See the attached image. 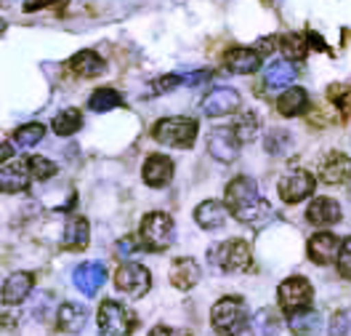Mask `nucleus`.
<instances>
[{
	"label": "nucleus",
	"mask_w": 351,
	"mask_h": 336,
	"mask_svg": "<svg viewBox=\"0 0 351 336\" xmlns=\"http://www.w3.org/2000/svg\"><path fill=\"white\" fill-rule=\"evenodd\" d=\"M351 177V160L343 153L332 150L319 163V179L325 184H343Z\"/></svg>",
	"instance_id": "obj_13"
},
{
	"label": "nucleus",
	"mask_w": 351,
	"mask_h": 336,
	"mask_svg": "<svg viewBox=\"0 0 351 336\" xmlns=\"http://www.w3.org/2000/svg\"><path fill=\"white\" fill-rule=\"evenodd\" d=\"M287 144H290V134H287V131H280V128L269 131V134H266V142H263V147H266L269 155H282L287 150Z\"/></svg>",
	"instance_id": "obj_35"
},
{
	"label": "nucleus",
	"mask_w": 351,
	"mask_h": 336,
	"mask_svg": "<svg viewBox=\"0 0 351 336\" xmlns=\"http://www.w3.org/2000/svg\"><path fill=\"white\" fill-rule=\"evenodd\" d=\"M64 246L69 251H83L88 246V222L83 216H72L64 229Z\"/></svg>",
	"instance_id": "obj_28"
},
{
	"label": "nucleus",
	"mask_w": 351,
	"mask_h": 336,
	"mask_svg": "<svg viewBox=\"0 0 351 336\" xmlns=\"http://www.w3.org/2000/svg\"><path fill=\"white\" fill-rule=\"evenodd\" d=\"M176 240V224L168 214L152 211L141 219V243L149 251H165Z\"/></svg>",
	"instance_id": "obj_3"
},
{
	"label": "nucleus",
	"mask_w": 351,
	"mask_h": 336,
	"mask_svg": "<svg viewBox=\"0 0 351 336\" xmlns=\"http://www.w3.org/2000/svg\"><path fill=\"white\" fill-rule=\"evenodd\" d=\"M136 326V317L128 307L117 302H104L99 310V328L104 336H128Z\"/></svg>",
	"instance_id": "obj_5"
},
{
	"label": "nucleus",
	"mask_w": 351,
	"mask_h": 336,
	"mask_svg": "<svg viewBox=\"0 0 351 336\" xmlns=\"http://www.w3.org/2000/svg\"><path fill=\"white\" fill-rule=\"evenodd\" d=\"M0 187L3 192L14 195V192H24L29 187V174L24 171L22 163H3V171H0Z\"/></svg>",
	"instance_id": "obj_24"
},
{
	"label": "nucleus",
	"mask_w": 351,
	"mask_h": 336,
	"mask_svg": "<svg viewBox=\"0 0 351 336\" xmlns=\"http://www.w3.org/2000/svg\"><path fill=\"white\" fill-rule=\"evenodd\" d=\"M80 126H83V115H80V110H75V107H66V110H62L59 115H53V120H51L53 134H59V136L77 134Z\"/></svg>",
	"instance_id": "obj_27"
},
{
	"label": "nucleus",
	"mask_w": 351,
	"mask_h": 336,
	"mask_svg": "<svg viewBox=\"0 0 351 336\" xmlns=\"http://www.w3.org/2000/svg\"><path fill=\"white\" fill-rule=\"evenodd\" d=\"M240 139L234 134V128H213L208 136V153L221 160V163H232L240 155Z\"/></svg>",
	"instance_id": "obj_10"
},
{
	"label": "nucleus",
	"mask_w": 351,
	"mask_h": 336,
	"mask_svg": "<svg viewBox=\"0 0 351 336\" xmlns=\"http://www.w3.org/2000/svg\"><path fill=\"white\" fill-rule=\"evenodd\" d=\"M45 128L40 123H27L22 128H16V134H14V142L19 144V147H35L40 139H43Z\"/></svg>",
	"instance_id": "obj_33"
},
{
	"label": "nucleus",
	"mask_w": 351,
	"mask_h": 336,
	"mask_svg": "<svg viewBox=\"0 0 351 336\" xmlns=\"http://www.w3.org/2000/svg\"><path fill=\"white\" fill-rule=\"evenodd\" d=\"M306 219L317 227H328V224H335L341 219V205L332 201V198H317L311 201L306 211Z\"/></svg>",
	"instance_id": "obj_20"
},
{
	"label": "nucleus",
	"mask_w": 351,
	"mask_h": 336,
	"mask_svg": "<svg viewBox=\"0 0 351 336\" xmlns=\"http://www.w3.org/2000/svg\"><path fill=\"white\" fill-rule=\"evenodd\" d=\"M229 214H232L229 205H223L221 201H205L195 208V219H197L202 229H219V227H223Z\"/></svg>",
	"instance_id": "obj_17"
},
{
	"label": "nucleus",
	"mask_w": 351,
	"mask_h": 336,
	"mask_svg": "<svg viewBox=\"0 0 351 336\" xmlns=\"http://www.w3.org/2000/svg\"><path fill=\"white\" fill-rule=\"evenodd\" d=\"M173 179V160L168 155H149L144 163V181L149 187H168Z\"/></svg>",
	"instance_id": "obj_16"
},
{
	"label": "nucleus",
	"mask_w": 351,
	"mask_h": 336,
	"mask_svg": "<svg viewBox=\"0 0 351 336\" xmlns=\"http://www.w3.org/2000/svg\"><path fill=\"white\" fill-rule=\"evenodd\" d=\"M213 259L223 272H242V269L250 267V248L245 240L234 238V240H226L213 251Z\"/></svg>",
	"instance_id": "obj_6"
},
{
	"label": "nucleus",
	"mask_w": 351,
	"mask_h": 336,
	"mask_svg": "<svg viewBox=\"0 0 351 336\" xmlns=\"http://www.w3.org/2000/svg\"><path fill=\"white\" fill-rule=\"evenodd\" d=\"M308 43L314 45L317 51H328V45H325V41H322V38H319L317 32H308Z\"/></svg>",
	"instance_id": "obj_42"
},
{
	"label": "nucleus",
	"mask_w": 351,
	"mask_h": 336,
	"mask_svg": "<svg viewBox=\"0 0 351 336\" xmlns=\"http://www.w3.org/2000/svg\"><path fill=\"white\" fill-rule=\"evenodd\" d=\"M258 48H261V51H271V48H274V38H263Z\"/></svg>",
	"instance_id": "obj_44"
},
{
	"label": "nucleus",
	"mask_w": 351,
	"mask_h": 336,
	"mask_svg": "<svg viewBox=\"0 0 351 336\" xmlns=\"http://www.w3.org/2000/svg\"><path fill=\"white\" fill-rule=\"evenodd\" d=\"M152 136L165 147L189 150L197 139V120H192V117H162V120L154 123Z\"/></svg>",
	"instance_id": "obj_2"
},
{
	"label": "nucleus",
	"mask_w": 351,
	"mask_h": 336,
	"mask_svg": "<svg viewBox=\"0 0 351 336\" xmlns=\"http://www.w3.org/2000/svg\"><path fill=\"white\" fill-rule=\"evenodd\" d=\"M223 62H226V69H232L234 75H250V72H256V69L261 67V54L256 51V48H229L226 51V56H223Z\"/></svg>",
	"instance_id": "obj_14"
},
{
	"label": "nucleus",
	"mask_w": 351,
	"mask_h": 336,
	"mask_svg": "<svg viewBox=\"0 0 351 336\" xmlns=\"http://www.w3.org/2000/svg\"><path fill=\"white\" fill-rule=\"evenodd\" d=\"M178 86H184V75H165V78L154 80L152 91L154 93H168V91L178 89Z\"/></svg>",
	"instance_id": "obj_37"
},
{
	"label": "nucleus",
	"mask_w": 351,
	"mask_h": 336,
	"mask_svg": "<svg viewBox=\"0 0 351 336\" xmlns=\"http://www.w3.org/2000/svg\"><path fill=\"white\" fill-rule=\"evenodd\" d=\"M330 336H351V310H338L330 320Z\"/></svg>",
	"instance_id": "obj_36"
},
{
	"label": "nucleus",
	"mask_w": 351,
	"mask_h": 336,
	"mask_svg": "<svg viewBox=\"0 0 351 336\" xmlns=\"http://www.w3.org/2000/svg\"><path fill=\"white\" fill-rule=\"evenodd\" d=\"M32 283H35V278L29 272H14L5 280V286H3V302L5 304H19V302H24L29 296V291H32Z\"/></svg>",
	"instance_id": "obj_22"
},
{
	"label": "nucleus",
	"mask_w": 351,
	"mask_h": 336,
	"mask_svg": "<svg viewBox=\"0 0 351 336\" xmlns=\"http://www.w3.org/2000/svg\"><path fill=\"white\" fill-rule=\"evenodd\" d=\"M72 278H75L77 291L86 293V296H96L99 289L104 286V280H107V267L101 262H86V265L75 269Z\"/></svg>",
	"instance_id": "obj_12"
},
{
	"label": "nucleus",
	"mask_w": 351,
	"mask_h": 336,
	"mask_svg": "<svg viewBox=\"0 0 351 336\" xmlns=\"http://www.w3.org/2000/svg\"><path fill=\"white\" fill-rule=\"evenodd\" d=\"M141 246H144V243H138V240L131 238V235H128V238H123V240L117 243V248H120V254H123V256H131V254H136V251H141Z\"/></svg>",
	"instance_id": "obj_39"
},
{
	"label": "nucleus",
	"mask_w": 351,
	"mask_h": 336,
	"mask_svg": "<svg viewBox=\"0 0 351 336\" xmlns=\"http://www.w3.org/2000/svg\"><path fill=\"white\" fill-rule=\"evenodd\" d=\"M314 187H317V181L314 177L304 171V168H295V171H290L285 174L280 184H277V190H280V198L285 203H301L306 201L308 195L314 192Z\"/></svg>",
	"instance_id": "obj_8"
},
{
	"label": "nucleus",
	"mask_w": 351,
	"mask_h": 336,
	"mask_svg": "<svg viewBox=\"0 0 351 336\" xmlns=\"http://www.w3.org/2000/svg\"><path fill=\"white\" fill-rule=\"evenodd\" d=\"M311 296H314V289L306 278H287L280 286V304L285 307V313L306 310L311 304Z\"/></svg>",
	"instance_id": "obj_7"
},
{
	"label": "nucleus",
	"mask_w": 351,
	"mask_h": 336,
	"mask_svg": "<svg viewBox=\"0 0 351 336\" xmlns=\"http://www.w3.org/2000/svg\"><path fill=\"white\" fill-rule=\"evenodd\" d=\"M240 107V93L234 89H213L202 99V112L208 117H221V115H232Z\"/></svg>",
	"instance_id": "obj_11"
},
{
	"label": "nucleus",
	"mask_w": 351,
	"mask_h": 336,
	"mask_svg": "<svg viewBox=\"0 0 351 336\" xmlns=\"http://www.w3.org/2000/svg\"><path fill=\"white\" fill-rule=\"evenodd\" d=\"M199 280V267L195 259H176L173 265H171V283H173L176 289H181V291H189L192 286H197Z\"/></svg>",
	"instance_id": "obj_18"
},
{
	"label": "nucleus",
	"mask_w": 351,
	"mask_h": 336,
	"mask_svg": "<svg viewBox=\"0 0 351 336\" xmlns=\"http://www.w3.org/2000/svg\"><path fill=\"white\" fill-rule=\"evenodd\" d=\"M149 336H184V334H178V331H171V328H162V326H160V328H154Z\"/></svg>",
	"instance_id": "obj_43"
},
{
	"label": "nucleus",
	"mask_w": 351,
	"mask_h": 336,
	"mask_svg": "<svg viewBox=\"0 0 351 336\" xmlns=\"http://www.w3.org/2000/svg\"><path fill=\"white\" fill-rule=\"evenodd\" d=\"M53 3H56V0H27V3H24V11L32 14V11H40L45 5H53Z\"/></svg>",
	"instance_id": "obj_41"
},
{
	"label": "nucleus",
	"mask_w": 351,
	"mask_h": 336,
	"mask_svg": "<svg viewBox=\"0 0 351 336\" xmlns=\"http://www.w3.org/2000/svg\"><path fill=\"white\" fill-rule=\"evenodd\" d=\"M338 272L351 280V238H346L343 246H341V254H338Z\"/></svg>",
	"instance_id": "obj_38"
},
{
	"label": "nucleus",
	"mask_w": 351,
	"mask_h": 336,
	"mask_svg": "<svg viewBox=\"0 0 351 336\" xmlns=\"http://www.w3.org/2000/svg\"><path fill=\"white\" fill-rule=\"evenodd\" d=\"M234 134L240 142H253L256 136H258V128H261V123H258V115L256 112H242L237 115V120H234Z\"/></svg>",
	"instance_id": "obj_32"
},
{
	"label": "nucleus",
	"mask_w": 351,
	"mask_h": 336,
	"mask_svg": "<svg viewBox=\"0 0 351 336\" xmlns=\"http://www.w3.org/2000/svg\"><path fill=\"white\" fill-rule=\"evenodd\" d=\"M8 157H11V144L5 142V144H3V163H8Z\"/></svg>",
	"instance_id": "obj_45"
},
{
	"label": "nucleus",
	"mask_w": 351,
	"mask_h": 336,
	"mask_svg": "<svg viewBox=\"0 0 351 336\" xmlns=\"http://www.w3.org/2000/svg\"><path fill=\"white\" fill-rule=\"evenodd\" d=\"M250 331L253 336H277L280 334V317L271 310H258L250 320Z\"/></svg>",
	"instance_id": "obj_30"
},
{
	"label": "nucleus",
	"mask_w": 351,
	"mask_h": 336,
	"mask_svg": "<svg viewBox=\"0 0 351 336\" xmlns=\"http://www.w3.org/2000/svg\"><path fill=\"white\" fill-rule=\"evenodd\" d=\"M322 328V317L314 310H298L290 313V331L295 336H319Z\"/></svg>",
	"instance_id": "obj_26"
},
{
	"label": "nucleus",
	"mask_w": 351,
	"mask_h": 336,
	"mask_svg": "<svg viewBox=\"0 0 351 336\" xmlns=\"http://www.w3.org/2000/svg\"><path fill=\"white\" fill-rule=\"evenodd\" d=\"M149 269L141 267V265H123V267L114 272V289L123 291L125 296H144L149 289Z\"/></svg>",
	"instance_id": "obj_9"
},
{
	"label": "nucleus",
	"mask_w": 351,
	"mask_h": 336,
	"mask_svg": "<svg viewBox=\"0 0 351 336\" xmlns=\"http://www.w3.org/2000/svg\"><path fill=\"white\" fill-rule=\"evenodd\" d=\"M88 320V310L83 304H62L59 313H56V323L59 328L66 334H75V331H83Z\"/></svg>",
	"instance_id": "obj_25"
},
{
	"label": "nucleus",
	"mask_w": 351,
	"mask_h": 336,
	"mask_svg": "<svg viewBox=\"0 0 351 336\" xmlns=\"http://www.w3.org/2000/svg\"><path fill=\"white\" fill-rule=\"evenodd\" d=\"M341 246H343V243H341L332 232H319V235H314V238L308 240V256H311L317 265H330V262L338 259Z\"/></svg>",
	"instance_id": "obj_15"
},
{
	"label": "nucleus",
	"mask_w": 351,
	"mask_h": 336,
	"mask_svg": "<svg viewBox=\"0 0 351 336\" xmlns=\"http://www.w3.org/2000/svg\"><path fill=\"white\" fill-rule=\"evenodd\" d=\"M69 67L75 75H80V78H96V75H104V59L96 54V51H77L72 59H69Z\"/></svg>",
	"instance_id": "obj_21"
},
{
	"label": "nucleus",
	"mask_w": 351,
	"mask_h": 336,
	"mask_svg": "<svg viewBox=\"0 0 351 336\" xmlns=\"http://www.w3.org/2000/svg\"><path fill=\"white\" fill-rule=\"evenodd\" d=\"M226 205L232 216L245 224H258V219L269 214V205L261 201L258 187L250 177H237L226 184Z\"/></svg>",
	"instance_id": "obj_1"
},
{
	"label": "nucleus",
	"mask_w": 351,
	"mask_h": 336,
	"mask_svg": "<svg viewBox=\"0 0 351 336\" xmlns=\"http://www.w3.org/2000/svg\"><path fill=\"white\" fill-rule=\"evenodd\" d=\"M308 35H301V32H290L282 38V51L290 62H304L308 54Z\"/></svg>",
	"instance_id": "obj_31"
},
{
	"label": "nucleus",
	"mask_w": 351,
	"mask_h": 336,
	"mask_svg": "<svg viewBox=\"0 0 351 336\" xmlns=\"http://www.w3.org/2000/svg\"><path fill=\"white\" fill-rule=\"evenodd\" d=\"M245 323H247V313H245L242 299L229 296V299L216 302V307H213V328H216V334L240 336Z\"/></svg>",
	"instance_id": "obj_4"
},
{
	"label": "nucleus",
	"mask_w": 351,
	"mask_h": 336,
	"mask_svg": "<svg viewBox=\"0 0 351 336\" xmlns=\"http://www.w3.org/2000/svg\"><path fill=\"white\" fill-rule=\"evenodd\" d=\"M27 168H29V174L35 179H51L56 174V163H51L48 157H40V155L27 157Z\"/></svg>",
	"instance_id": "obj_34"
},
{
	"label": "nucleus",
	"mask_w": 351,
	"mask_h": 336,
	"mask_svg": "<svg viewBox=\"0 0 351 336\" xmlns=\"http://www.w3.org/2000/svg\"><path fill=\"white\" fill-rule=\"evenodd\" d=\"M88 107L93 112H110L114 107H123V96L114 89H96L88 99Z\"/></svg>",
	"instance_id": "obj_29"
},
{
	"label": "nucleus",
	"mask_w": 351,
	"mask_h": 336,
	"mask_svg": "<svg viewBox=\"0 0 351 336\" xmlns=\"http://www.w3.org/2000/svg\"><path fill=\"white\" fill-rule=\"evenodd\" d=\"M210 78V72L208 69H199V72H189V75H184V86H199V83H205Z\"/></svg>",
	"instance_id": "obj_40"
},
{
	"label": "nucleus",
	"mask_w": 351,
	"mask_h": 336,
	"mask_svg": "<svg viewBox=\"0 0 351 336\" xmlns=\"http://www.w3.org/2000/svg\"><path fill=\"white\" fill-rule=\"evenodd\" d=\"M277 110L280 115H285V117H298V115H304L308 110V93L304 89H298V86H290L285 89V93L277 99Z\"/></svg>",
	"instance_id": "obj_23"
},
{
	"label": "nucleus",
	"mask_w": 351,
	"mask_h": 336,
	"mask_svg": "<svg viewBox=\"0 0 351 336\" xmlns=\"http://www.w3.org/2000/svg\"><path fill=\"white\" fill-rule=\"evenodd\" d=\"M295 78H298V72L293 67V62L290 59H280V62H271L266 67L263 83H266V89H290Z\"/></svg>",
	"instance_id": "obj_19"
}]
</instances>
